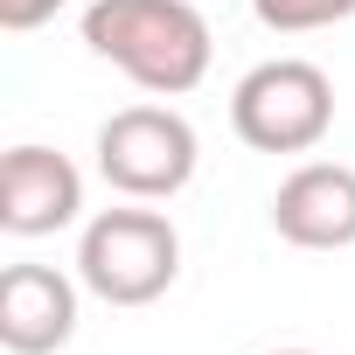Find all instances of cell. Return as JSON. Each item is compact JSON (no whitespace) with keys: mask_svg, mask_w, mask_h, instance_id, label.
<instances>
[{"mask_svg":"<svg viewBox=\"0 0 355 355\" xmlns=\"http://www.w3.org/2000/svg\"><path fill=\"white\" fill-rule=\"evenodd\" d=\"M84 49L146 98H189L216 63V35L196 0H91Z\"/></svg>","mask_w":355,"mask_h":355,"instance_id":"1","label":"cell"},{"mask_svg":"<svg viewBox=\"0 0 355 355\" xmlns=\"http://www.w3.org/2000/svg\"><path fill=\"white\" fill-rule=\"evenodd\" d=\"M56 8H63V0H0V28H8V35H28V28L56 21Z\"/></svg>","mask_w":355,"mask_h":355,"instance_id":"9","label":"cell"},{"mask_svg":"<svg viewBox=\"0 0 355 355\" xmlns=\"http://www.w3.org/2000/svg\"><path fill=\"white\" fill-rule=\"evenodd\" d=\"M77 279L105 306H153L182 279V230L160 209H98L77 237Z\"/></svg>","mask_w":355,"mask_h":355,"instance_id":"2","label":"cell"},{"mask_svg":"<svg viewBox=\"0 0 355 355\" xmlns=\"http://www.w3.org/2000/svg\"><path fill=\"white\" fill-rule=\"evenodd\" d=\"M230 125L251 153H313L334 132V77L306 56H272L237 77Z\"/></svg>","mask_w":355,"mask_h":355,"instance_id":"3","label":"cell"},{"mask_svg":"<svg viewBox=\"0 0 355 355\" xmlns=\"http://www.w3.org/2000/svg\"><path fill=\"white\" fill-rule=\"evenodd\" d=\"M272 355H313V348H272Z\"/></svg>","mask_w":355,"mask_h":355,"instance_id":"10","label":"cell"},{"mask_svg":"<svg viewBox=\"0 0 355 355\" xmlns=\"http://www.w3.org/2000/svg\"><path fill=\"white\" fill-rule=\"evenodd\" d=\"M77 293L84 279L56 272V265H8L0 272V348L8 355H56L77 334Z\"/></svg>","mask_w":355,"mask_h":355,"instance_id":"6","label":"cell"},{"mask_svg":"<svg viewBox=\"0 0 355 355\" xmlns=\"http://www.w3.org/2000/svg\"><path fill=\"white\" fill-rule=\"evenodd\" d=\"M272 230L300 251H348L355 244V167L306 160L272 189Z\"/></svg>","mask_w":355,"mask_h":355,"instance_id":"7","label":"cell"},{"mask_svg":"<svg viewBox=\"0 0 355 355\" xmlns=\"http://www.w3.org/2000/svg\"><path fill=\"white\" fill-rule=\"evenodd\" d=\"M251 15L272 35H313V28H341L355 15V0H251Z\"/></svg>","mask_w":355,"mask_h":355,"instance_id":"8","label":"cell"},{"mask_svg":"<svg viewBox=\"0 0 355 355\" xmlns=\"http://www.w3.org/2000/svg\"><path fill=\"white\" fill-rule=\"evenodd\" d=\"M84 216V174L56 146H8L0 160V230L8 237H56Z\"/></svg>","mask_w":355,"mask_h":355,"instance_id":"5","label":"cell"},{"mask_svg":"<svg viewBox=\"0 0 355 355\" xmlns=\"http://www.w3.org/2000/svg\"><path fill=\"white\" fill-rule=\"evenodd\" d=\"M202 167V139L174 105H125L98 125V174L125 202H174Z\"/></svg>","mask_w":355,"mask_h":355,"instance_id":"4","label":"cell"}]
</instances>
